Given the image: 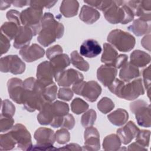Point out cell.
<instances>
[{"instance_id":"obj_56","label":"cell","mask_w":151,"mask_h":151,"mask_svg":"<svg viewBox=\"0 0 151 151\" xmlns=\"http://www.w3.org/2000/svg\"><path fill=\"white\" fill-rule=\"evenodd\" d=\"M30 1H12V4L16 7H23L24 6L29 5Z\"/></svg>"},{"instance_id":"obj_1","label":"cell","mask_w":151,"mask_h":151,"mask_svg":"<svg viewBox=\"0 0 151 151\" xmlns=\"http://www.w3.org/2000/svg\"><path fill=\"white\" fill-rule=\"evenodd\" d=\"M24 88L22 104L25 109L29 112L41 110L48 103L42 94V87L37 80L29 77L23 81Z\"/></svg>"},{"instance_id":"obj_51","label":"cell","mask_w":151,"mask_h":151,"mask_svg":"<svg viewBox=\"0 0 151 151\" xmlns=\"http://www.w3.org/2000/svg\"><path fill=\"white\" fill-rule=\"evenodd\" d=\"M0 45L1 55H3L4 54L7 52V51L10 48V40L2 33H1Z\"/></svg>"},{"instance_id":"obj_34","label":"cell","mask_w":151,"mask_h":151,"mask_svg":"<svg viewBox=\"0 0 151 151\" xmlns=\"http://www.w3.org/2000/svg\"><path fill=\"white\" fill-rule=\"evenodd\" d=\"M71 63L77 68L81 71H87L89 69L88 63L78 54L77 51L71 53Z\"/></svg>"},{"instance_id":"obj_40","label":"cell","mask_w":151,"mask_h":151,"mask_svg":"<svg viewBox=\"0 0 151 151\" xmlns=\"http://www.w3.org/2000/svg\"><path fill=\"white\" fill-rule=\"evenodd\" d=\"M150 132L148 130H139L136 136V142L141 146L147 147L149 146Z\"/></svg>"},{"instance_id":"obj_14","label":"cell","mask_w":151,"mask_h":151,"mask_svg":"<svg viewBox=\"0 0 151 151\" xmlns=\"http://www.w3.org/2000/svg\"><path fill=\"white\" fill-rule=\"evenodd\" d=\"M55 73L50 61H44L41 63L37 68V80L42 87L54 83L53 78Z\"/></svg>"},{"instance_id":"obj_46","label":"cell","mask_w":151,"mask_h":151,"mask_svg":"<svg viewBox=\"0 0 151 151\" xmlns=\"http://www.w3.org/2000/svg\"><path fill=\"white\" fill-rule=\"evenodd\" d=\"M58 98L64 101H70L73 97V91L72 89L67 87L60 88L57 94Z\"/></svg>"},{"instance_id":"obj_16","label":"cell","mask_w":151,"mask_h":151,"mask_svg":"<svg viewBox=\"0 0 151 151\" xmlns=\"http://www.w3.org/2000/svg\"><path fill=\"white\" fill-rule=\"evenodd\" d=\"M7 88L10 98L17 104H22L24 91L23 81L17 77L11 78L7 82Z\"/></svg>"},{"instance_id":"obj_13","label":"cell","mask_w":151,"mask_h":151,"mask_svg":"<svg viewBox=\"0 0 151 151\" xmlns=\"http://www.w3.org/2000/svg\"><path fill=\"white\" fill-rule=\"evenodd\" d=\"M130 8L134 16L150 22L151 19V1H129L126 2Z\"/></svg>"},{"instance_id":"obj_49","label":"cell","mask_w":151,"mask_h":151,"mask_svg":"<svg viewBox=\"0 0 151 151\" xmlns=\"http://www.w3.org/2000/svg\"><path fill=\"white\" fill-rule=\"evenodd\" d=\"M63 52V48L60 45H55L48 48L46 51L47 58L51 60L54 57L60 54Z\"/></svg>"},{"instance_id":"obj_27","label":"cell","mask_w":151,"mask_h":151,"mask_svg":"<svg viewBox=\"0 0 151 151\" xmlns=\"http://www.w3.org/2000/svg\"><path fill=\"white\" fill-rule=\"evenodd\" d=\"M78 8L79 4L77 1L64 0L61 4L60 11L65 17L70 18L77 14Z\"/></svg>"},{"instance_id":"obj_6","label":"cell","mask_w":151,"mask_h":151,"mask_svg":"<svg viewBox=\"0 0 151 151\" xmlns=\"http://www.w3.org/2000/svg\"><path fill=\"white\" fill-rule=\"evenodd\" d=\"M42 17V9L32 6L23 10L20 14L21 24L30 28L34 36L38 34L40 31Z\"/></svg>"},{"instance_id":"obj_25","label":"cell","mask_w":151,"mask_h":151,"mask_svg":"<svg viewBox=\"0 0 151 151\" xmlns=\"http://www.w3.org/2000/svg\"><path fill=\"white\" fill-rule=\"evenodd\" d=\"M128 29L136 36H142L150 32V24L140 18L135 19L133 24L128 27Z\"/></svg>"},{"instance_id":"obj_28","label":"cell","mask_w":151,"mask_h":151,"mask_svg":"<svg viewBox=\"0 0 151 151\" xmlns=\"http://www.w3.org/2000/svg\"><path fill=\"white\" fill-rule=\"evenodd\" d=\"M117 56L118 52L111 44L109 43L103 44V52L101 57L102 63L106 65L113 66Z\"/></svg>"},{"instance_id":"obj_47","label":"cell","mask_w":151,"mask_h":151,"mask_svg":"<svg viewBox=\"0 0 151 151\" xmlns=\"http://www.w3.org/2000/svg\"><path fill=\"white\" fill-rule=\"evenodd\" d=\"M20 14L21 13L19 12L17 10L11 9L8 11L6 12V18L9 21V22H14L17 24L18 26H21V19H20Z\"/></svg>"},{"instance_id":"obj_32","label":"cell","mask_w":151,"mask_h":151,"mask_svg":"<svg viewBox=\"0 0 151 151\" xmlns=\"http://www.w3.org/2000/svg\"><path fill=\"white\" fill-rule=\"evenodd\" d=\"M51 113L54 119L56 117L64 116L69 112V107L67 103L57 100L50 104Z\"/></svg>"},{"instance_id":"obj_43","label":"cell","mask_w":151,"mask_h":151,"mask_svg":"<svg viewBox=\"0 0 151 151\" xmlns=\"http://www.w3.org/2000/svg\"><path fill=\"white\" fill-rule=\"evenodd\" d=\"M1 114L12 117L15 113V107L13 103L8 99L2 100Z\"/></svg>"},{"instance_id":"obj_55","label":"cell","mask_w":151,"mask_h":151,"mask_svg":"<svg viewBox=\"0 0 151 151\" xmlns=\"http://www.w3.org/2000/svg\"><path fill=\"white\" fill-rule=\"evenodd\" d=\"M129 150H147L146 147L141 146L138 143L134 142L130 144L127 149Z\"/></svg>"},{"instance_id":"obj_35","label":"cell","mask_w":151,"mask_h":151,"mask_svg":"<svg viewBox=\"0 0 151 151\" xmlns=\"http://www.w3.org/2000/svg\"><path fill=\"white\" fill-rule=\"evenodd\" d=\"M17 142L10 132L0 135V150H9L15 147Z\"/></svg>"},{"instance_id":"obj_5","label":"cell","mask_w":151,"mask_h":151,"mask_svg":"<svg viewBox=\"0 0 151 151\" xmlns=\"http://www.w3.org/2000/svg\"><path fill=\"white\" fill-rule=\"evenodd\" d=\"M107 40L110 44L121 52L131 51L136 43L135 38L132 34L119 29L110 31Z\"/></svg>"},{"instance_id":"obj_29","label":"cell","mask_w":151,"mask_h":151,"mask_svg":"<svg viewBox=\"0 0 151 151\" xmlns=\"http://www.w3.org/2000/svg\"><path fill=\"white\" fill-rule=\"evenodd\" d=\"M108 120L114 125L120 126L124 124L128 119L127 111L123 109H118L107 116Z\"/></svg>"},{"instance_id":"obj_31","label":"cell","mask_w":151,"mask_h":151,"mask_svg":"<svg viewBox=\"0 0 151 151\" xmlns=\"http://www.w3.org/2000/svg\"><path fill=\"white\" fill-rule=\"evenodd\" d=\"M50 103L51 102L47 103L40 110V113L37 115V120L40 124L50 125L54 119V116L50 109Z\"/></svg>"},{"instance_id":"obj_33","label":"cell","mask_w":151,"mask_h":151,"mask_svg":"<svg viewBox=\"0 0 151 151\" xmlns=\"http://www.w3.org/2000/svg\"><path fill=\"white\" fill-rule=\"evenodd\" d=\"M19 27L14 22H5L1 25V33L5 35L9 40H12L15 38Z\"/></svg>"},{"instance_id":"obj_57","label":"cell","mask_w":151,"mask_h":151,"mask_svg":"<svg viewBox=\"0 0 151 151\" xmlns=\"http://www.w3.org/2000/svg\"><path fill=\"white\" fill-rule=\"evenodd\" d=\"M12 3V1H0V9L1 10H4L11 6Z\"/></svg>"},{"instance_id":"obj_52","label":"cell","mask_w":151,"mask_h":151,"mask_svg":"<svg viewBox=\"0 0 151 151\" xmlns=\"http://www.w3.org/2000/svg\"><path fill=\"white\" fill-rule=\"evenodd\" d=\"M128 57L126 54H120L118 55L114 63L113 67L116 68H121L124 64H125L127 62Z\"/></svg>"},{"instance_id":"obj_7","label":"cell","mask_w":151,"mask_h":151,"mask_svg":"<svg viewBox=\"0 0 151 151\" xmlns=\"http://www.w3.org/2000/svg\"><path fill=\"white\" fill-rule=\"evenodd\" d=\"M73 91L82 96L90 102H94L101 93V87L95 81H84L83 80L73 85Z\"/></svg>"},{"instance_id":"obj_20","label":"cell","mask_w":151,"mask_h":151,"mask_svg":"<svg viewBox=\"0 0 151 151\" xmlns=\"http://www.w3.org/2000/svg\"><path fill=\"white\" fill-rule=\"evenodd\" d=\"M102 51L98 42L93 39L84 41L80 48V54L87 58H94L99 55Z\"/></svg>"},{"instance_id":"obj_53","label":"cell","mask_w":151,"mask_h":151,"mask_svg":"<svg viewBox=\"0 0 151 151\" xmlns=\"http://www.w3.org/2000/svg\"><path fill=\"white\" fill-rule=\"evenodd\" d=\"M58 150H81L83 149L80 147V146L77 143H70L67 145L66 146H63V147H60L57 149Z\"/></svg>"},{"instance_id":"obj_22","label":"cell","mask_w":151,"mask_h":151,"mask_svg":"<svg viewBox=\"0 0 151 151\" xmlns=\"http://www.w3.org/2000/svg\"><path fill=\"white\" fill-rule=\"evenodd\" d=\"M119 73L120 78L125 82H128L136 78L140 75L138 67L127 62L122 67Z\"/></svg>"},{"instance_id":"obj_11","label":"cell","mask_w":151,"mask_h":151,"mask_svg":"<svg viewBox=\"0 0 151 151\" xmlns=\"http://www.w3.org/2000/svg\"><path fill=\"white\" fill-rule=\"evenodd\" d=\"M0 70L2 73H11L13 74H20L25 70V64L17 55H9L1 57Z\"/></svg>"},{"instance_id":"obj_41","label":"cell","mask_w":151,"mask_h":151,"mask_svg":"<svg viewBox=\"0 0 151 151\" xmlns=\"http://www.w3.org/2000/svg\"><path fill=\"white\" fill-rule=\"evenodd\" d=\"M14 120L12 117L1 114L0 130L1 132H6L11 129L14 126Z\"/></svg>"},{"instance_id":"obj_18","label":"cell","mask_w":151,"mask_h":151,"mask_svg":"<svg viewBox=\"0 0 151 151\" xmlns=\"http://www.w3.org/2000/svg\"><path fill=\"white\" fill-rule=\"evenodd\" d=\"M117 74V68L113 66L101 65L97 69V77L102 84L109 87L115 80Z\"/></svg>"},{"instance_id":"obj_44","label":"cell","mask_w":151,"mask_h":151,"mask_svg":"<svg viewBox=\"0 0 151 151\" xmlns=\"http://www.w3.org/2000/svg\"><path fill=\"white\" fill-rule=\"evenodd\" d=\"M112 1H84V2L103 12L110 6Z\"/></svg>"},{"instance_id":"obj_10","label":"cell","mask_w":151,"mask_h":151,"mask_svg":"<svg viewBox=\"0 0 151 151\" xmlns=\"http://www.w3.org/2000/svg\"><path fill=\"white\" fill-rule=\"evenodd\" d=\"M10 133L15 140L19 149L22 150H31V136L25 126L20 123L16 124L12 127Z\"/></svg>"},{"instance_id":"obj_39","label":"cell","mask_w":151,"mask_h":151,"mask_svg":"<svg viewBox=\"0 0 151 151\" xmlns=\"http://www.w3.org/2000/svg\"><path fill=\"white\" fill-rule=\"evenodd\" d=\"M114 107L113 101L107 97H103L97 103V108L103 114H107L111 111Z\"/></svg>"},{"instance_id":"obj_45","label":"cell","mask_w":151,"mask_h":151,"mask_svg":"<svg viewBox=\"0 0 151 151\" xmlns=\"http://www.w3.org/2000/svg\"><path fill=\"white\" fill-rule=\"evenodd\" d=\"M57 2V1H30L29 5L32 7L42 9L44 7L47 8H51Z\"/></svg>"},{"instance_id":"obj_4","label":"cell","mask_w":151,"mask_h":151,"mask_svg":"<svg viewBox=\"0 0 151 151\" xmlns=\"http://www.w3.org/2000/svg\"><path fill=\"white\" fill-rule=\"evenodd\" d=\"M106 19L110 23L126 24L134 19V15L126 2L112 1L111 4L103 12Z\"/></svg>"},{"instance_id":"obj_3","label":"cell","mask_w":151,"mask_h":151,"mask_svg":"<svg viewBox=\"0 0 151 151\" xmlns=\"http://www.w3.org/2000/svg\"><path fill=\"white\" fill-rule=\"evenodd\" d=\"M107 87L116 96L127 100H135L145 93L141 78H135L128 82L115 78Z\"/></svg>"},{"instance_id":"obj_37","label":"cell","mask_w":151,"mask_h":151,"mask_svg":"<svg viewBox=\"0 0 151 151\" xmlns=\"http://www.w3.org/2000/svg\"><path fill=\"white\" fill-rule=\"evenodd\" d=\"M57 92V87L54 83L42 87L43 96L48 102H52L55 100Z\"/></svg>"},{"instance_id":"obj_9","label":"cell","mask_w":151,"mask_h":151,"mask_svg":"<svg viewBox=\"0 0 151 151\" xmlns=\"http://www.w3.org/2000/svg\"><path fill=\"white\" fill-rule=\"evenodd\" d=\"M130 109L135 115L137 124L140 126L150 127V106L149 104L144 100H137L130 104Z\"/></svg>"},{"instance_id":"obj_17","label":"cell","mask_w":151,"mask_h":151,"mask_svg":"<svg viewBox=\"0 0 151 151\" xmlns=\"http://www.w3.org/2000/svg\"><path fill=\"white\" fill-rule=\"evenodd\" d=\"M45 54V51L41 46L33 44L21 48L19 54L22 58L26 62L31 63L42 58Z\"/></svg>"},{"instance_id":"obj_8","label":"cell","mask_w":151,"mask_h":151,"mask_svg":"<svg viewBox=\"0 0 151 151\" xmlns=\"http://www.w3.org/2000/svg\"><path fill=\"white\" fill-rule=\"evenodd\" d=\"M37 144L32 146L31 150H50L57 149L53 147L55 141V136L54 131L47 127H40L36 130L34 135Z\"/></svg>"},{"instance_id":"obj_2","label":"cell","mask_w":151,"mask_h":151,"mask_svg":"<svg viewBox=\"0 0 151 151\" xmlns=\"http://www.w3.org/2000/svg\"><path fill=\"white\" fill-rule=\"evenodd\" d=\"M64 32L63 24L56 21L53 15L46 12L43 15L41 28L38 33L37 41L44 47H47L61 38Z\"/></svg>"},{"instance_id":"obj_15","label":"cell","mask_w":151,"mask_h":151,"mask_svg":"<svg viewBox=\"0 0 151 151\" xmlns=\"http://www.w3.org/2000/svg\"><path fill=\"white\" fill-rule=\"evenodd\" d=\"M84 138V145L83 146V150L97 151L100 149V134L96 128L93 126L86 127Z\"/></svg>"},{"instance_id":"obj_54","label":"cell","mask_w":151,"mask_h":151,"mask_svg":"<svg viewBox=\"0 0 151 151\" xmlns=\"http://www.w3.org/2000/svg\"><path fill=\"white\" fill-rule=\"evenodd\" d=\"M142 45L148 51H150V34L145 35L141 40Z\"/></svg>"},{"instance_id":"obj_19","label":"cell","mask_w":151,"mask_h":151,"mask_svg":"<svg viewBox=\"0 0 151 151\" xmlns=\"http://www.w3.org/2000/svg\"><path fill=\"white\" fill-rule=\"evenodd\" d=\"M139 129L132 121L128 122L125 126L117 130V134L124 145L129 144L136 136Z\"/></svg>"},{"instance_id":"obj_23","label":"cell","mask_w":151,"mask_h":151,"mask_svg":"<svg viewBox=\"0 0 151 151\" xmlns=\"http://www.w3.org/2000/svg\"><path fill=\"white\" fill-rule=\"evenodd\" d=\"M100 17V13L97 9L87 5L82 6L79 14L80 19L87 24L94 23L99 19Z\"/></svg>"},{"instance_id":"obj_50","label":"cell","mask_w":151,"mask_h":151,"mask_svg":"<svg viewBox=\"0 0 151 151\" xmlns=\"http://www.w3.org/2000/svg\"><path fill=\"white\" fill-rule=\"evenodd\" d=\"M75 124V120L73 115L70 114H67L63 117V121L61 127L63 128H65L67 130L72 129Z\"/></svg>"},{"instance_id":"obj_26","label":"cell","mask_w":151,"mask_h":151,"mask_svg":"<svg viewBox=\"0 0 151 151\" xmlns=\"http://www.w3.org/2000/svg\"><path fill=\"white\" fill-rule=\"evenodd\" d=\"M50 63L55 74L59 71L64 70L70 64L71 61L67 54L61 53L50 60Z\"/></svg>"},{"instance_id":"obj_21","label":"cell","mask_w":151,"mask_h":151,"mask_svg":"<svg viewBox=\"0 0 151 151\" xmlns=\"http://www.w3.org/2000/svg\"><path fill=\"white\" fill-rule=\"evenodd\" d=\"M33 36V32L30 28L25 26H20L18 32L14 38V47L17 49H21L29 45Z\"/></svg>"},{"instance_id":"obj_30","label":"cell","mask_w":151,"mask_h":151,"mask_svg":"<svg viewBox=\"0 0 151 151\" xmlns=\"http://www.w3.org/2000/svg\"><path fill=\"white\" fill-rule=\"evenodd\" d=\"M121 141L117 134H110L105 137L103 142V148L107 151H115L120 149Z\"/></svg>"},{"instance_id":"obj_24","label":"cell","mask_w":151,"mask_h":151,"mask_svg":"<svg viewBox=\"0 0 151 151\" xmlns=\"http://www.w3.org/2000/svg\"><path fill=\"white\" fill-rule=\"evenodd\" d=\"M130 63L137 67H143L146 66L150 61V55L143 51L139 50L133 51L130 57Z\"/></svg>"},{"instance_id":"obj_42","label":"cell","mask_w":151,"mask_h":151,"mask_svg":"<svg viewBox=\"0 0 151 151\" xmlns=\"http://www.w3.org/2000/svg\"><path fill=\"white\" fill-rule=\"evenodd\" d=\"M55 140L58 144H65L70 141V134L68 131L65 128H62L58 130L55 133Z\"/></svg>"},{"instance_id":"obj_12","label":"cell","mask_w":151,"mask_h":151,"mask_svg":"<svg viewBox=\"0 0 151 151\" xmlns=\"http://www.w3.org/2000/svg\"><path fill=\"white\" fill-rule=\"evenodd\" d=\"M54 78L58 85L67 87L83 81L84 77L78 71L69 68L57 73L54 76Z\"/></svg>"},{"instance_id":"obj_48","label":"cell","mask_w":151,"mask_h":151,"mask_svg":"<svg viewBox=\"0 0 151 151\" xmlns=\"http://www.w3.org/2000/svg\"><path fill=\"white\" fill-rule=\"evenodd\" d=\"M143 82L145 84V88L147 90V95L148 97L150 98V65H149L147 68H146L143 71Z\"/></svg>"},{"instance_id":"obj_38","label":"cell","mask_w":151,"mask_h":151,"mask_svg":"<svg viewBox=\"0 0 151 151\" xmlns=\"http://www.w3.org/2000/svg\"><path fill=\"white\" fill-rule=\"evenodd\" d=\"M97 118V114L95 110L90 109L83 114L81 118V123L84 127L92 126Z\"/></svg>"},{"instance_id":"obj_36","label":"cell","mask_w":151,"mask_h":151,"mask_svg":"<svg viewBox=\"0 0 151 151\" xmlns=\"http://www.w3.org/2000/svg\"><path fill=\"white\" fill-rule=\"evenodd\" d=\"M88 109V104L83 99L75 98L71 103V111L76 114H80L85 112Z\"/></svg>"}]
</instances>
